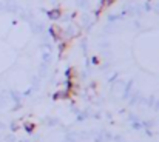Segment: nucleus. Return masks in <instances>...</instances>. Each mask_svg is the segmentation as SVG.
I'll list each match as a JSON object with an SVG mask.
<instances>
[{"label":"nucleus","instance_id":"1","mask_svg":"<svg viewBox=\"0 0 159 142\" xmlns=\"http://www.w3.org/2000/svg\"><path fill=\"white\" fill-rule=\"evenodd\" d=\"M50 33H51V36H53V39L56 40V42H60L62 40V30L57 26V25H53L51 28H50Z\"/></svg>","mask_w":159,"mask_h":142},{"label":"nucleus","instance_id":"2","mask_svg":"<svg viewBox=\"0 0 159 142\" xmlns=\"http://www.w3.org/2000/svg\"><path fill=\"white\" fill-rule=\"evenodd\" d=\"M47 16H48L51 20H57V19H60L62 11H60V9H50V11L47 12Z\"/></svg>","mask_w":159,"mask_h":142},{"label":"nucleus","instance_id":"3","mask_svg":"<svg viewBox=\"0 0 159 142\" xmlns=\"http://www.w3.org/2000/svg\"><path fill=\"white\" fill-rule=\"evenodd\" d=\"M114 2H116V0H102V2H101V9L98 11V14H101V11H102L104 8H108V6H111V5H113Z\"/></svg>","mask_w":159,"mask_h":142},{"label":"nucleus","instance_id":"4","mask_svg":"<svg viewBox=\"0 0 159 142\" xmlns=\"http://www.w3.org/2000/svg\"><path fill=\"white\" fill-rule=\"evenodd\" d=\"M25 130H26L28 133H33V131L36 130V124H33V122H26V124H25Z\"/></svg>","mask_w":159,"mask_h":142},{"label":"nucleus","instance_id":"5","mask_svg":"<svg viewBox=\"0 0 159 142\" xmlns=\"http://www.w3.org/2000/svg\"><path fill=\"white\" fill-rule=\"evenodd\" d=\"M66 77H68V80H73V77H74V68H68L66 70Z\"/></svg>","mask_w":159,"mask_h":142},{"label":"nucleus","instance_id":"6","mask_svg":"<svg viewBox=\"0 0 159 142\" xmlns=\"http://www.w3.org/2000/svg\"><path fill=\"white\" fill-rule=\"evenodd\" d=\"M68 45H70V42H68V40H65V42L60 45V53H62V54L65 53V49H66V47H68Z\"/></svg>","mask_w":159,"mask_h":142},{"label":"nucleus","instance_id":"7","mask_svg":"<svg viewBox=\"0 0 159 142\" xmlns=\"http://www.w3.org/2000/svg\"><path fill=\"white\" fill-rule=\"evenodd\" d=\"M93 63H99V59L98 57H93Z\"/></svg>","mask_w":159,"mask_h":142}]
</instances>
